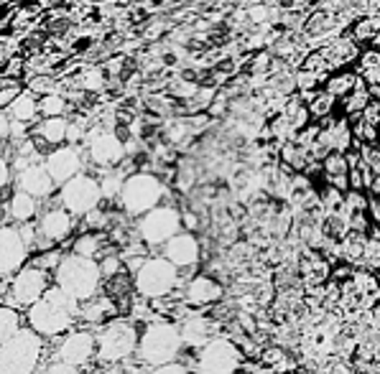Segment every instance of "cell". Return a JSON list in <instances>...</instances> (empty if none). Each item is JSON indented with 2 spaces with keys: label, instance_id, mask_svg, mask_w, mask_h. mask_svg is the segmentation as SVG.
Returning <instances> with one entry per match:
<instances>
[{
  "label": "cell",
  "instance_id": "obj_17",
  "mask_svg": "<svg viewBox=\"0 0 380 374\" xmlns=\"http://www.w3.org/2000/svg\"><path fill=\"white\" fill-rule=\"evenodd\" d=\"M222 298H227L225 280L217 277L215 273H209V270H204V273L197 270L184 283V301L189 303L191 308H197V311H207Z\"/></svg>",
  "mask_w": 380,
  "mask_h": 374
},
{
  "label": "cell",
  "instance_id": "obj_19",
  "mask_svg": "<svg viewBox=\"0 0 380 374\" xmlns=\"http://www.w3.org/2000/svg\"><path fill=\"white\" fill-rule=\"evenodd\" d=\"M179 329H181V338H184V347L200 349L212 336L222 334V323L209 311H197L194 308L187 319L179 321Z\"/></svg>",
  "mask_w": 380,
  "mask_h": 374
},
{
  "label": "cell",
  "instance_id": "obj_4",
  "mask_svg": "<svg viewBox=\"0 0 380 374\" xmlns=\"http://www.w3.org/2000/svg\"><path fill=\"white\" fill-rule=\"evenodd\" d=\"M181 349H184V338L176 321H151L141 329L136 359L138 364L145 366V372H154L169 362H176Z\"/></svg>",
  "mask_w": 380,
  "mask_h": 374
},
{
  "label": "cell",
  "instance_id": "obj_21",
  "mask_svg": "<svg viewBox=\"0 0 380 374\" xmlns=\"http://www.w3.org/2000/svg\"><path fill=\"white\" fill-rule=\"evenodd\" d=\"M41 214V199L31 196L28 191L16 188L8 201H0V219L3 224H26L36 222Z\"/></svg>",
  "mask_w": 380,
  "mask_h": 374
},
{
  "label": "cell",
  "instance_id": "obj_10",
  "mask_svg": "<svg viewBox=\"0 0 380 374\" xmlns=\"http://www.w3.org/2000/svg\"><path fill=\"white\" fill-rule=\"evenodd\" d=\"M0 280H8V288H3L0 295H3V303L8 306H16L21 311H28L36 301H41V295L54 285V273L49 270H41L36 265H23L10 277H0Z\"/></svg>",
  "mask_w": 380,
  "mask_h": 374
},
{
  "label": "cell",
  "instance_id": "obj_43",
  "mask_svg": "<svg viewBox=\"0 0 380 374\" xmlns=\"http://www.w3.org/2000/svg\"><path fill=\"white\" fill-rule=\"evenodd\" d=\"M26 89L23 79H10V77H0V107L13 105L21 97V92Z\"/></svg>",
  "mask_w": 380,
  "mask_h": 374
},
{
  "label": "cell",
  "instance_id": "obj_38",
  "mask_svg": "<svg viewBox=\"0 0 380 374\" xmlns=\"http://www.w3.org/2000/svg\"><path fill=\"white\" fill-rule=\"evenodd\" d=\"M69 249L67 247H51V249H41V252H34L31 255V265H36V267H41V270H49V273H56V267L62 265V260H64V255H67Z\"/></svg>",
  "mask_w": 380,
  "mask_h": 374
},
{
  "label": "cell",
  "instance_id": "obj_42",
  "mask_svg": "<svg viewBox=\"0 0 380 374\" xmlns=\"http://www.w3.org/2000/svg\"><path fill=\"white\" fill-rule=\"evenodd\" d=\"M324 163V176H344L350 173V160H347V153L342 151H329L322 158Z\"/></svg>",
  "mask_w": 380,
  "mask_h": 374
},
{
  "label": "cell",
  "instance_id": "obj_46",
  "mask_svg": "<svg viewBox=\"0 0 380 374\" xmlns=\"http://www.w3.org/2000/svg\"><path fill=\"white\" fill-rule=\"evenodd\" d=\"M181 219H184V229H189V232L202 229V216L197 214V209H189V206L181 204Z\"/></svg>",
  "mask_w": 380,
  "mask_h": 374
},
{
  "label": "cell",
  "instance_id": "obj_7",
  "mask_svg": "<svg viewBox=\"0 0 380 374\" xmlns=\"http://www.w3.org/2000/svg\"><path fill=\"white\" fill-rule=\"evenodd\" d=\"M169 201V184L163 181L154 171H136L126 178V186L120 191L118 204L120 209L130 216L138 219L145 212H151L154 206Z\"/></svg>",
  "mask_w": 380,
  "mask_h": 374
},
{
  "label": "cell",
  "instance_id": "obj_30",
  "mask_svg": "<svg viewBox=\"0 0 380 374\" xmlns=\"http://www.w3.org/2000/svg\"><path fill=\"white\" fill-rule=\"evenodd\" d=\"M301 97L307 99V105H309V110H311V117H314V120H326V117H332L335 115L337 102H340V99H337L332 92H326L324 87L301 92Z\"/></svg>",
  "mask_w": 380,
  "mask_h": 374
},
{
  "label": "cell",
  "instance_id": "obj_16",
  "mask_svg": "<svg viewBox=\"0 0 380 374\" xmlns=\"http://www.w3.org/2000/svg\"><path fill=\"white\" fill-rule=\"evenodd\" d=\"M34 249L23 237L19 224H3L0 229V277L16 275L21 267L28 265Z\"/></svg>",
  "mask_w": 380,
  "mask_h": 374
},
{
  "label": "cell",
  "instance_id": "obj_2",
  "mask_svg": "<svg viewBox=\"0 0 380 374\" xmlns=\"http://www.w3.org/2000/svg\"><path fill=\"white\" fill-rule=\"evenodd\" d=\"M26 321L41 336L56 338L80 323V301L54 283L41 295V301L26 311Z\"/></svg>",
  "mask_w": 380,
  "mask_h": 374
},
{
  "label": "cell",
  "instance_id": "obj_50",
  "mask_svg": "<svg viewBox=\"0 0 380 374\" xmlns=\"http://www.w3.org/2000/svg\"><path fill=\"white\" fill-rule=\"evenodd\" d=\"M375 49H378V51H380V34L375 36Z\"/></svg>",
  "mask_w": 380,
  "mask_h": 374
},
{
  "label": "cell",
  "instance_id": "obj_5",
  "mask_svg": "<svg viewBox=\"0 0 380 374\" xmlns=\"http://www.w3.org/2000/svg\"><path fill=\"white\" fill-rule=\"evenodd\" d=\"M46 347H49V338L41 336L36 329H31L26 323L16 336L3 341V347H0V372L3 374L38 372L41 364H44Z\"/></svg>",
  "mask_w": 380,
  "mask_h": 374
},
{
  "label": "cell",
  "instance_id": "obj_47",
  "mask_svg": "<svg viewBox=\"0 0 380 374\" xmlns=\"http://www.w3.org/2000/svg\"><path fill=\"white\" fill-rule=\"evenodd\" d=\"M368 214H370L372 224H380V194H370V201H368Z\"/></svg>",
  "mask_w": 380,
  "mask_h": 374
},
{
  "label": "cell",
  "instance_id": "obj_32",
  "mask_svg": "<svg viewBox=\"0 0 380 374\" xmlns=\"http://www.w3.org/2000/svg\"><path fill=\"white\" fill-rule=\"evenodd\" d=\"M26 323H28L26 311H21V308H16V306L3 303V308H0V344L8 341L10 336H16Z\"/></svg>",
  "mask_w": 380,
  "mask_h": 374
},
{
  "label": "cell",
  "instance_id": "obj_6",
  "mask_svg": "<svg viewBox=\"0 0 380 374\" xmlns=\"http://www.w3.org/2000/svg\"><path fill=\"white\" fill-rule=\"evenodd\" d=\"M102 270L100 262L95 258H84V255H77V252H67L62 260V265L56 267L54 273V283L67 290V293L77 298V301H87L95 293L102 290Z\"/></svg>",
  "mask_w": 380,
  "mask_h": 374
},
{
  "label": "cell",
  "instance_id": "obj_1",
  "mask_svg": "<svg viewBox=\"0 0 380 374\" xmlns=\"http://www.w3.org/2000/svg\"><path fill=\"white\" fill-rule=\"evenodd\" d=\"M97 364V334L77 323L56 338H49L44 364L38 372H102Z\"/></svg>",
  "mask_w": 380,
  "mask_h": 374
},
{
  "label": "cell",
  "instance_id": "obj_35",
  "mask_svg": "<svg viewBox=\"0 0 380 374\" xmlns=\"http://www.w3.org/2000/svg\"><path fill=\"white\" fill-rule=\"evenodd\" d=\"M357 79H360V74H355V71H342L337 69L332 71L329 77H326L324 82V89L326 92H332L337 99H344L350 92L355 89V84H357Z\"/></svg>",
  "mask_w": 380,
  "mask_h": 374
},
{
  "label": "cell",
  "instance_id": "obj_40",
  "mask_svg": "<svg viewBox=\"0 0 380 374\" xmlns=\"http://www.w3.org/2000/svg\"><path fill=\"white\" fill-rule=\"evenodd\" d=\"M317 191H319V201H322V209H324V214L329 212H340L344 204V191L342 188L332 186V184H317Z\"/></svg>",
  "mask_w": 380,
  "mask_h": 374
},
{
  "label": "cell",
  "instance_id": "obj_14",
  "mask_svg": "<svg viewBox=\"0 0 380 374\" xmlns=\"http://www.w3.org/2000/svg\"><path fill=\"white\" fill-rule=\"evenodd\" d=\"M197 372H215V374H225V372H240V366L248 356L243 354V349L237 347L233 338L227 334H217L197 349Z\"/></svg>",
  "mask_w": 380,
  "mask_h": 374
},
{
  "label": "cell",
  "instance_id": "obj_23",
  "mask_svg": "<svg viewBox=\"0 0 380 374\" xmlns=\"http://www.w3.org/2000/svg\"><path fill=\"white\" fill-rule=\"evenodd\" d=\"M120 316L118 303L112 301L105 290L95 293L92 298L80 303V323L82 326H90V329H100L102 323H108L110 319Z\"/></svg>",
  "mask_w": 380,
  "mask_h": 374
},
{
  "label": "cell",
  "instance_id": "obj_29",
  "mask_svg": "<svg viewBox=\"0 0 380 374\" xmlns=\"http://www.w3.org/2000/svg\"><path fill=\"white\" fill-rule=\"evenodd\" d=\"M314 158L309 148H304L296 138L286 140L278 145V163H283L286 169H291L294 173H304V169L309 166V160Z\"/></svg>",
  "mask_w": 380,
  "mask_h": 374
},
{
  "label": "cell",
  "instance_id": "obj_20",
  "mask_svg": "<svg viewBox=\"0 0 380 374\" xmlns=\"http://www.w3.org/2000/svg\"><path fill=\"white\" fill-rule=\"evenodd\" d=\"M16 188H21V191H28V194L36 196V199H41V201H49V199H51V196L59 191L54 176L49 173V169H46L44 160H41V163H34V166H26V169H21V171H16Z\"/></svg>",
  "mask_w": 380,
  "mask_h": 374
},
{
  "label": "cell",
  "instance_id": "obj_13",
  "mask_svg": "<svg viewBox=\"0 0 380 374\" xmlns=\"http://www.w3.org/2000/svg\"><path fill=\"white\" fill-rule=\"evenodd\" d=\"M59 204L67 206L74 216H84V214L102 204V186H100V176L95 171H82L74 178H69L67 184L59 186L56 191Z\"/></svg>",
  "mask_w": 380,
  "mask_h": 374
},
{
  "label": "cell",
  "instance_id": "obj_33",
  "mask_svg": "<svg viewBox=\"0 0 380 374\" xmlns=\"http://www.w3.org/2000/svg\"><path fill=\"white\" fill-rule=\"evenodd\" d=\"M97 176H100V186H102V201H118L120 191H123L128 178L126 171L120 169V166H115V169L100 171Z\"/></svg>",
  "mask_w": 380,
  "mask_h": 374
},
{
  "label": "cell",
  "instance_id": "obj_26",
  "mask_svg": "<svg viewBox=\"0 0 380 374\" xmlns=\"http://www.w3.org/2000/svg\"><path fill=\"white\" fill-rule=\"evenodd\" d=\"M112 240H110V232H77L67 249H72L77 255H84V258H95L100 260L108 249H112Z\"/></svg>",
  "mask_w": 380,
  "mask_h": 374
},
{
  "label": "cell",
  "instance_id": "obj_9",
  "mask_svg": "<svg viewBox=\"0 0 380 374\" xmlns=\"http://www.w3.org/2000/svg\"><path fill=\"white\" fill-rule=\"evenodd\" d=\"M77 227H80V216H74L67 206L59 204L56 194L49 199V206L41 209V214L36 216V229H38V240L34 252H41V249H51V247H67L69 240L77 234Z\"/></svg>",
  "mask_w": 380,
  "mask_h": 374
},
{
  "label": "cell",
  "instance_id": "obj_34",
  "mask_svg": "<svg viewBox=\"0 0 380 374\" xmlns=\"http://www.w3.org/2000/svg\"><path fill=\"white\" fill-rule=\"evenodd\" d=\"M353 38L360 46L375 44V36L380 34V13H368V16H360L350 28Z\"/></svg>",
  "mask_w": 380,
  "mask_h": 374
},
{
  "label": "cell",
  "instance_id": "obj_36",
  "mask_svg": "<svg viewBox=\"0 0 380 374\" xmlns=\"http://www.w3.org/2000/svg\"><path fill=\"white\" fill-rule=\"evenodd\" d=\"M322 232H324L326 240L332 242H342L350 234V219L344 212H329L322 216Z\"/></svg>",
  "mask_w": 380,
  "mask_h": 374
},
{
  "label": "cell",
  "instance_id": "obj_18",
  "mask_svg": "<svg viewBox=\"0 0 380 374\" xmlns=\"http://www.w3.org/2000/svg\"><path fill=\"white\" fill-rule=\"evenodd\" d=\"M46 169L54 176L56 186L67 184L69 178H74L77 173L87 171V155H84V145H74V142H64L59 148L46 155Z\"/></svg>",
  "mask_w": 380,
  "mask_h": 374
},
{
  "label": "cell",
  "instance_id": "obj_22",
  "mask_svg": "<svg viewBox=\"0 0 380 374\" xmlns=\"http://www.w3.org/2000/svg\"><path fill=\"white\" fill-rule=\"evenodd\" d=\"M319 51L324 53L326 64H329V69L337 71V69H344L347 64H355L360 59L362 53V46L357 44L353 38L350 31H344V34L335 36V38H329Z\"/></svg>",
  "mask_w": 380,
  "mask_h": 374
},
{
  "label": "cell",
  "instance_id": "obj_45",
  "mask_svg": "<svg viewBox=\"0 0 380 374\" xmlns=\"http://www.w3.org/2000/svg\"><path fill=\"white\" fill-rule=\"evenodd\" d=\"M296 92H309V89H319L324 87L326 77H319V74H311V71L307 69H299L296 74Z\"/></svg>",
  "mask_w": 380,
  "mask_h": 374
},
{
  "label": "cell",
  "instance_id": "obj_41",
  "mask_svg": "<svg viewBox=\"0 0 380 374\" xmlns=\"http://www.w3.org/2000/svg\"><path fill=\"white\" fill-rule=\"evenodd\" d=\"M26 87L36 92L38 97H44L51 92H62V79H56V74H34L26 79Z\"/></svg>",
  "mask_w": 380,
  "mask_h": 374
},
{
  "label": "cell",
  "instance_id": "obj_15",
  "mask_svg": "<svg viewBox=\"0 0 380 374\" xmlns=\"http://www.w3.org/2000/svg\"><path fill=\"white\" fill-rule=\"evenodd\" d=\"M158 252H161L163 258L171 260L187 277L194 275L200 270L202 260H204V247H202L200 234L189 229H181L179 234H174Z\"/></svg>",
  "mask_w": 380,
  "mask_h": 374
},
{
  "label": "cell",
  "instance_id": "obj_25",
  "mask_svg": "<svg viewBox=\"0 0 380 374\" xmlns=\"http://www.w3.org/2000/svg\"><path fill=\"white\" fill-rule=\"evenodd\" d=\"M102 290L118 303L120 313H126V316L130 313L133 303H136L138 295H141L136 288V275L128 273L126 267H123L120 273H115L112 277H105V280H102Z\"/></svg>",
  "mask_w": 380,
  "mask_h": 374
},
{
  "label": "cell",
  "instance_id": "obj_28",
  "mask_svg": "<svg viewBox=\"0 0 380 374\" xmlns=\"http://www.w3.org/2000/svg\"><path fill=\"white\" fill-rule=\"evenodd\" d=\"M31 133L41 135V138H46L54 148H59V145H64L67 138H69V115L41 117V120L31 127Z\"/></svg>",
  "mask_w": 380,
  "mask_h": 374
},
{
  "label": "cell",
  "instance_id": "obj_37",
  "mask_svg": "<svg viewBox=\"0 0 380 374\" xmlns=\"http://www.w3.org/2000/svg\"><path fill=\"white\" fill-rule=\"evenodd\" d=\"M197 178H200V173H197L194 158H181L179 166H176V181H174V186L179 188L181 194H189L191 188H194V184H197Z\"/></svg>",
  "mask_w": 380,
  "mask_h": 374
},
{
  "label": "cell",
  "instance_id": "obj_44",
  "mask_svg": "<svg viewBox=\"0 0 380 374\" xmlns=\"http://www.w3.org/2000/svg\"><path fill=\"white\" fill-rule=\"evenodd\" d=\"M299 69H307L311 71V74H319V77H329L332 74V69H329V64H326L324 53L319 51H307V56L301 59V66Z\"/></svg>",
  "mask_w": 380,
  "mask_h": 374
},
{
  "label": "cell",
  "instance_id": "obj_3",
  "mask_svg": "<svg viewBox=\"0 0 380 374\" xmlns=\"http://www.w3.org/2000/svg\"><path fill=\"white\" fill-rule=\"evenodd\" d=\"M141 329L143 326L126 313H120L115 319H110L108 323H102L100 329H95V334H97V364L102 366V372H108L112 364H123V362L136 356Z\"/></svg>",
  "mask_w": 380,
  "mask_h": 374
},
{
  "label": "cell",
  "instance_id": "obj_24",
  "mask_svg": "<svg viewBox=\"0 0 380 374\" xmlns=\"http://www.w3.org/2000/svg\"><path fill=\"white\" fill-rule=\"evenodd\" d=\"M296 267H299V275H301V283L304 288H311V285H324L332 275V262L314 247H307L301 249L299 260H296Z\"/></svg>",
  "mask_w": 380,
  "mask_h": 374
},
{
  "label": "cell",
  "instance_id": "obj_31",
  "mask_svg": "<svg viewBox=\"0 0 380 374\" xmlns=\"http://www.w3.org/2000/svg\"><path fill=\"white\" fill-rule=\"evenodd\" d=\"M340 102H342V115L344 117H357L368 110V105L372 102V97H370V84L365 82L362 74H360V79H357V84H355L353 92H350L344 99H340Z\"/></svg>",
  "mask_w": 380,
  "mask_h": 374
},
{
  "label": "cell",
  "instance_id": "obj_8",
  "mask_svg": "<svg viewBox=\"0 0 380 374\" xmlns=\"http://www.w3.org/2000/svg\"><path fill=\"white\" fill-rule=\"evenodd\" d=\"M187 275L161 252H154L145 265L136 273V288L143 298H166V295H184Z\"/></svg>",
  "mask_w": 380,
  "mask_h": 374
},
{
  "label": "cell",
  "instance_id": "obj_48",
  "mask_svg": "<svg viewBox=\"0 0 380 374\" xmlns=\"http://www.w3.org/2000/svg\"><path fill=\"white\" fill-rule=\"evenodd\" d=\"M38 5L46 10V13H51V10H56V8H62L64 5V0H38Z\"/></svg>",
  "mask_w": 380,
  "mask_h": 374
},
{
  "label": "cell",
  "instance_id": "obj_11",
  "mask_svg": "<svg viewBox=\"0 0 380 374\" xmlns=\"http://www.w3.org/2000/svg\"><path fill=\"white\" fill-rule=\"evenodd\" d=\"M136 229H138V237L154 249V252H158L166 242L171 240L174 234H179L184 229L181 204H176V201H163V204L154 206L151 212L138 216Z\"/></svg>",
  "mask_w": 380,
  "mask_h": 374
},
{
  "label": "cell",
  "instance_id": "obj_39",
  "mask_svg": "<svg viewBox=\"0 0 380 374\" xmlns=\"http://www.w3.org/2000/svg\"><path fill=\"white\" fill-rule=\"evenodd\" d=\"M38 110H41V117L69 115V99L64 97L62 92H51L38 99Z\"/></svg>",
  "mask_w": 380,
  "mask_h": 374
},
{
  "label": "cell",
  "instance_id": "obj_27",
  "mask_svg": "<svg viewBox=\"0 0 380 374\" xmlns=\"http://www.w3.org/2000/svg\"><path fill=\"white\" fill-rule=\"evenodd\" d=\"M38 95L36 92H31V89H23L21 92V97L13 102V105L3 107V110H8V115L13 120H19V123H26L28 127H34V125L41 120V110H38Z\"/></svg>",
  "mask_w": 380,
  "mask_h": 374
},
{
  "label": "cell",
  "instance_id": "obj_12",
  "mask_svg": "<svg viewBox=\"0 0 380 374\" xmlns=\"http://www.w3.org/2000/svg\"><path fill=\"white\" fill-rule=\"evenodd\" d=\"M84 155H87V169L100 173L105 169H115L126 160L128 142L115 133V127L92 123L90 138L84 140Z\"/></svg>",
  "mask_w": 380,
  "mask_h": 374
},
{
  "label": "cell",
  "instance_id": "obj_49",
  "mask_svg": "<svg viewBox=\"0 0 380 374\" xmlns=\"http://www.w3.org/2000/svg\"><path fill=\"white\" fill-rule=\"evenodd\" d=\"M368 194H380V173H375V178H372L370 191H368Z\"/></svg>",
  "mask_w": 380,
  "mask_h": 374
}]
</instances>
